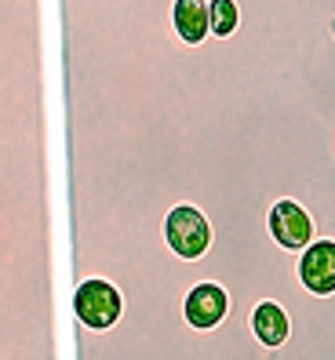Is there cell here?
Returning <instances> with one entry per match:
<instances>
[{"label": "cell", "instance_id": "cell-1", "mask_svg": "<svg viewBox=\"0 0 335 360\" xmlns=\"http://www.w3.org/2000/svg\"><path fill=\"white\" fill-rule=\"evenodd\" d=\"M160 237L179 262H197L204 251L212 248V226H208L201 207L175 204V207H168V215L160 219Z\"/></svg>", "mask_w": 335, "mask_h": 360}, {"label": "cell", "instance_id": "cell-2", "mask_svg": "<svg viewBox=\"0 0 335 360\" xmlns=\"http://www.w3.org/2000/svg\"><path fill=\"white\" fill-rule=\"evenodd\" d=\"M70 309L77 316V324L91 328V331H106L120 321L124 313V299L120 291L102 281V277H84L80 284H73V295H70Z\"/></svg>", "mask_w": 335, "mask_h": 360}, {"label": "cell", "instance_id": "cell-3", "mask_svg": "<svg viewBox=\"0 0 335 360\" xmlns=\"http://www.w3.org/2000/svg\"><path fill=\"white\" fill-rule=\"evenodd\" d=\"M296 277L306 295L324 299L335 295V240L331 237H313L299 255H296Z\"/></svg>", "mask_w": 335, "mask_h": 360}, {"label": "cell", "instance_id": "cell-4", "mask_svg": "<svg viewBox=\"0 0 335 360\" xmlns=\"http://www.w3.org/2000/svg\"><path fill=\"white\" fill-rule=\"evenodd\" d=\"M266 233L277 248L299 255V251L317 237L313 233V219L306 215V207H299L296 200H277L274 207L266 211Z\"/></svg>", "mask_w": 335, "mask_h": 360}, {"label": "cell", "instance_id": "cell-5", "mask_svg": "<svg viewBox=\"0 0 335 360\" xmlns=\"http://www.w3.org/2000/svg\"><path fill=\"white\" fill-rule=\"evenodd\" d=\"M229 313V295L215 284V281H197L186 288L182 295V321L197 328V331H208V328H219Z\"/></svg>", "mask_w": 335, "mask_h": 360}, {"label": "cell", "instance_id": "cell-6", "mask_svg": "<svg viewBox=\"0 0 335 360\" xmlns=\"http://www.w3.org/2000/svg\"><path fill=\"white\" fill-rule=\"evenodd\" d=\"M248 328L255 335V342L263 349H281L288 342V331H291V321H288V309L274 299H263L251 306L248 313Z\"/></svg>", "mask_w": 335, "mask_h": 360}, {"label": "cell", "instance_id": "cell-7", "mask_svg": "<svg viewBox=\"0 0 335 360\" xmlns=\"http://www.w3.org/2000/svg\"><path fill=\"white\" fill-rule=\"evenodd\" d=\"M168 22H172V33L182 44H190V48L201 44L208 37V0H172Z\"/></svg>", "mask_w": 335, "mask_h": 360}, {"label": "cell", "instance_id": "cell-8", "mask_svg": "<svg viewBox=\"0 0 335 360\" xmlns=\"http://www.w3.org/2000/svg\"><path fill=\"white\" fill-rule=\"evenodd\" d=\"M237 22H241V11L234 0H208V37L226 40L237 30Z\"/></svg>", "mask_w": 335, "mask_h": 360}, {"label": "cell", "instance_id": "cell-9", "mask_svg": "<svg viewBox=\"0 0 335 360\" xmlns=\"http://www.w3.org/2000/svg\"><path fill=\"white\" fill-rule=\"evenodd\" d=\"M18 26H23V0H0V37L15 33ZM11 95V80L0 73V98Z\"/></svg>", "mask_w": 335, "mask_h": 360}]
</instances>
